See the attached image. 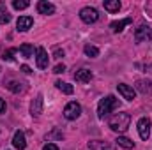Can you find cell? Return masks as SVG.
I'll return each instance as SVG.
<instances>
[{
    "mask_svg": "<svg viewBox=\"0 0 152 150\" xmlns=\"http://www.w3.org/2000/svg\"><path fill=\"white\" fill-rule=\"evenodd\" d=\"M120 106V101L115 97V95H106V97H103L101 101H99V104H97V117L99 118H108L110 117V113L117 110Z\"/></svg>",
    "mask_w": 152,
    "mask_h": 150,
    "instance_id": "cell-2",
    "label": "cell"
},
{
    "mask_svg": "<svg viewBox=\"0 0 152 150\" xmlns=\"http://www.w3.org/2000/svg\"><path fill=\"white\" fill-rule=\"evenodd\" d=\"M152 81L149 79H138L136 81V90L140 92V94H143V95H147V94H151L152 92Z\"/></svg>",
    "mask_w": 152,
    "mask_h": 150,
    "instance_id": "cell-15",
    "label": "cell"
},
{
    "mask_svg": "<svg viewBox=\"0 0 152 150\" xmlns=\"http://www.w3.org/2000/svg\"><path fill=\"white\" fill-rule=\"evenodd\" d=\"M134 39H136V42H143V41H149V39H151L149 27L142 23V25L136 28V32H134Z\"/></svg>",
    "mask_w": 152,
    "mask_h": 150,
    "instance_id": "cell-11",
    "label": "cell"
},
{
    "mask_svg": "<svg viewBox=\"0 0 152 150\" xmlns=\"http://www.w3.org/2000/svg\"><path fill=\"white\" fill-rule=\"evenodd\" d=\"M64 71H66V66H64V64H58V66H55V69H53L55 74H60V73H64Z\"/></svg>",
    "mask_w": 152,
    "mask_h": 150,
    "instance_id": "cell-28",
    "label": "cell"
},
{
    "mask_svg": "<svg viewBox=\"0 0 152 150\" xmlns=\"http://www.w3.org/2000/svg\"><path fill=\"white\" fill-rule=\"evenodd\" d=\"M11 21V14L9 12H2L0 14V25H7Z\"/></svg>",
    "mask_w": 152,
    "mask_h": 150,
    "instance_id": "cell-26",
    "label": "cell"
},
{
    "mask_svg": "<svg viewBox=\"0 0 152 150\" xmlns=\"http://www.w3.org/2000/svg\"><path fill=\"white\" fill-rule=\"evenodd\" d=\"M129 122H131V115L126 111L122 113H117L113 117H110V120H108V127L113 131V133H126L127 131V127H129Z\"/></svg>",
    "mask_w": 152,
    "mask_h": 150,
    "instance_id": "cell-1",
    "label": "cell"
},
{
    "mask_svg": "<svg viewBox=\"0 0 152 150\" xmlns=\"http://www.w3.org/2000/svg\"><path fill=\"white\" fill-rule=\"evenodd\" d=\"M88 149H90V150H115L113 145H110L108 141H103V140L88 141Z\"/></svg>",
    "mask_w": 152,
    "mask_h": 150,
    "instance_id": "cell-13",
    "label": "cell"
},
{
    "mask_svg": "<svg viewBox=\"0 0 152 150\" xmlns=\"http://www.w3.org/2000/svg\"><path fill=\"white\" fill-rule=\"evenodd\" d=\"M136 127H138V134H140L142 140H147L151 136V118H147V117L140 118L138 124H136Z\"/></svg>",
    "mask_w": 152,
    "mask_h": 150,
    "instance_id": "cell-5",
    "label": "cell"
},
{
    "mask_svg": "<svg viewBox=\"0 0 152 150\" xmlns=\"http://www.w3.org/2000/svg\"><path fill=\"white\" fill-rule=\"evenodd\" d=\"M36 62H37L39 69H46V67H48L50 57H48V51H46L42 46H39L37 50H36Z\"/></svg>",
    "mask_w": 152,
    "mask_h": 150,
    "instance_id": "cell-6",
    "label": "cell"
},
{
    "mask_svg": "<svg viewBox=\"0 0 152 150\" xmlns=\"http://www.w3.org/2000/svg\"><path fill=\"white\" fill-rule=\"evenodd\" d=\"M53 57H55V58H62V57H64V50L55 48V50H53Z\"/></svg>",
    "mask_w": 152,
    "mask_h": 150,
    "instance_id": "cell-27",
    "label": "cell"
},
{
    "mask_svg": "<svg viewBox=\"0 0 152 150\" xmlns=\"http://www.w3.org/2000/svg\"><path fill=\"white\" fill-rule=\"evenodd\" d=\"M30 5V2H27V0H12V7L16 9V11H23V9H27Z\"/></svg>",
    "mask_w": 152,
    "mask_h": 150,
    "instance_id": "cell-23",
    "label": "cell"
},
{
    "mask_svg": "<svg viewBox=\"0 0 152 150\" xmlns=\"http://www.w3.org/2000/svg\"><path fill=\"white\" fill-rule=\"evenodd\" d=\"M83 51H85V55H87V57H90V58H96V57H99V50H97L96 46H92V44H85Z\"/></svg>",
    "mask_w": 152,
    "mask_h": 150,
    "instance_id": "cell-22",
    "label": "cell"
},
{
    "mask_svg": "<svg viewBox=\"0 0 152 150\" xmlns=\"http://www.w3.org/2000/svg\"><path fill=\"white\" fill-rule=\"evenodd\" d=\"M16 51H18L16 48H9L7 51H4L2 58H4V60H7V62H12V60H14V53H16Z\"/></svg>",
    "mask_w": 152,
    "mask_h": 150,
    "instance_id": "cell-24",
    "label": "cell"
},
{
    "mask_svg": "<svg viewBox=\"0 0 152 150\" xmlns=\"http://www.w3.org/2000/svg\"><path fill=\"white\" fill-rule=\"evenodd\" d=\"M42 150H58V147H57L55 143H46V145L42 147Z\"/></svg>",
    "mask_w": 152,
    "mask_h": 150,
    "instance_id": "cell-29",
    "label": "cell"
},
{
    "mask_svg": "<svg viewBox=\"0 0 152 150\" xmlns=\"http://www.w3.org/2000/svg\"><path fill=\"white\" fill-rule=\"evenodd\" d=\"M20 69H21V73H25V74H30V73H32V69H30L28 66H25V64H23Z\"/></svg>",
    "mask_w": 152,
    "mask_h": 150,
    "instance_id": "cell-30",
    "label": "cell"
},
{
    "mask_svg": "<svg viewBox=\"0 0 152 150\" xmlns=\"http://www.w3.org/2000/svg\"><path fill=\"white\" fill-rule=\"evenodd\" d=\"M42 106H44V97H42V94H37V97H36V99L32 101V104H30V115H32L34 118L41 117Z\"/></svg>",
    "mask_w": 152,
    "mask_h": 150,
    "instance_id": "cell-8",
    "label": "cell"
},
{
    "mask_svg": "<svg viewBox=\"0 0 152 150\" xmlns=\"http://www.w3.org/2000/svg\"><path fill=\"white\" fill-rule=\"evenodd\" d=\"M103 5H104V9H106L108 12H112V14L118 12V11H120V7H122L118 0H104V2H103Z\"/></svg>",
    "mask_w": 152,
    "mask_h": 150,
    "instance_id": "cell-18",
    "label": "cell"
},
{
    "mask_svg": "<svg viewBox=\"0 0 152 150\" xmlns=\"http://www.w3.org/2000/svg\"><path fill=\"white\" fill-rule=\"evenodd\" d=\"M20 51L25 58H32L34 57V46L32 44H21L20 46Z\"/></svg>",
    "mask_w": 152,
    "mask_h": 150,
    "instance_id": "cell-21",
    "label": "cell"
},
{
    "mask_svg": "<svg viewBox=\"0 0 152 150\" xmlns=\"http://www.w3.org/2000/svg\"><path fill=\"white\" fill-rule=\"evenodd\" d=\"M51 138L62 140V138H64V134H62V131H58V129H53V131H51V134H48V140H51Z\"/></svg>",
    "mask_w": 152,
    "mask_h": 150,
    "instance_id": "cell-25",
    "label": "cell"
},
{
    "mask_svg": "<svg viewBox=\"0 0 152 150\" xmlns=\"http://www.w3.org/2000/svg\"><path fill=\"white\" fill-rule=\"evenodd\" d=\"M115 141H117V145L122 147V149H134V141L129 140V138H126V136H118Z\"/></svg>",
    "mask_w": 152,
    "mask_h": 150,
    "instance_id": "cell-20",
    "label": "cell"
},
{
    "mask_svg": "<svg viewBox=\"0 0 152 150\" xmlns=\"http://www.w3.org/2000/svg\"><path fill=\"white\" fill-rule=\"evenodd\" d=\"M80 18H81V21H83V23L90 25V23H96V21L99 20V12H97V9H96V7L87 5V7H83V9L80 11Z\"/></svg>",
    "mask_w": 152,
    "mask_h": 150,
    "instance_id": "cell-3",
    "label": "cell"
},
{
    "mask_svg": "<svg viewBox=\"0 0 152 150\" xmlns=\"http://www.w3.org/2000/svg\"><path fill=\"white\" fill-rule=\"evenodd\" d=\"M2 113H5V101L0 97V115H2Z\"/></svg>",
    "mask_w": 152,
    "mask_h": 150,
    "instance_id": "cell-31",
    "label": "cell"
},
{
    "mask_svg": "<svg viewBox=\"0 0 152 150\" xmlns=\"http://www.w3.org/2000/svg\"><path fill=\"white\" fill-rule=\"evenodd\" d=\"M37 11L39 14H53L55 5L51 2H48V0H41V2H37Z\"/></svg>",
    "mask_w": 152,
    "mask_h": 150,
    "instance_id": "cell-14",
    "label": "cell"
},
{
    "mask_svg": "<svg viewBox=\"0 0 152 150\" xmlns=\"http://www.w3.org/2000/svg\"><path fill=\"white\" fill-rule=\"evenodd\" d=\"M80 115H81V106H80V103L71 101V103L66 104V108H64V117H66L67 120H76Z\"/></svg>",
    "mask_w": 152,
    "mask_h": 150,
    "instance_id": "cell-4",
    "label": "cell"
},
{
    "mask_svg": "<svg viewBox=\"0 0 152 150\" xmlns=\"http://www.w3.org/2000/svg\"><path fill=\"white\" fill-rule=\"evenodd\" d=\"M12 147L18 150H25L27 149V140H25V133L23 131H16L12 136Z\"/></svg>",
    "mask_w": 152,
    "mask_h": 150,
    "instance_id": "cell-10",
    "label": "cell"
},
{
    "mask_svg": "<svg viewBox=\"0 0 152 150\" xmlns=\"http://www.w3.org/2000/svg\"><path fill=\"white\" fill-rule=\"evenodd\" d=\"M12 94H20V92H25V83H21V81H16V79H12V81H9L7 85H5Z\"/></svg>",
    "mask_w": 152,
    "mask_h": 150,
    "instance_id": "cell-17",
    "label": "cell"
},
{
    "mask_svg": "<svg viewBox=\"0 0 152 150\" xmlns=\"http://www.w3.org/2000/svg\"><path fill=\"white\" fill-rule=\"evenodd\" d=\"M75 79L78 83H88L92 79V73L88 69H80V71L75 73Z\"/></svg>",
    "mask_w": 152,
    "mask_h": 150,
    "instance_id": "cell-16",
    "label": "cell"
},
{
    "mask_svg": "<svg viewBox=\"0 0 152 150\" xmlns=\"http://www.w3.org/2000/svg\"><path fill=\"white\" fill-rule=\"evenodd\" d=\"M131 23H133L131 18H124V20H118V21H112V23H110V28H112V32L118 34V32L124 30V27H127V25H131Z\"/></svg>",
    "mask_w": 152,
    "mask_h": 150,
    "instance_id": "cell-12",
    "label": "cell"
},
{
    "mask_svg": "<svg viewBox=\"0 0 152 150\" xmlns=\"http://www.w3.org/2000/svg\"><path fill=\"white\" fill-rule=\"evenodd\" d=\"M32 25H34V18H30V16H20L18 21H16L18 32H27V30L32 28Z\"/></svg>",
    "mask_w": 152,
    "mask_h": 150,
    "instance_id": "cell-9",
    "label": "cell"
},
{
    "mask_svg": "<svg viewBox=\"0 0 152 150\" xmlns=\"http://www.w3.org/2000/svg\"><path fill=\"white\" fill-rule=\"evenodd\" d=\"M145 11L152 16V2H147V4H145Z\"/></svg>",
    "mask_w": 152,
    "mask_h": 150,
    "instance_id": "cell-32",
    "label": "cell"
},
{
    "mask_svg": "<svg viewBox=\"0 0 152 150\" xmlns=\"http://www.w3.org/2000/svg\"><path fill=\"white\" fill-rule=\"evenodd\" d=\"M55 87H57L62 94H66V95H71V94L75 92L73 85H69V83H66V81H55Z\"/></svg>",
    "mask_w": 152,
    "mask_h": 150,
    "instance_id": "cell-19",
    "label": "cell"
},
{
    "mask_svg": "<svg viewBox=\"0 0 152 150\" xmlns=\"http://www.w3.org/2000/svg\"><path fill=\"white\" fill-rule=\"evenodd\" d=\"M117 90H118V94H120L126 101H133V99L136 97V92H134V88H133L131 85L118 83V85H117Z\"/></svg>",
    "mask_w": 152,
    "mask_h": 150,
    "instance_id": "cell-7",
    "label": "cell"
}]
</instances>
